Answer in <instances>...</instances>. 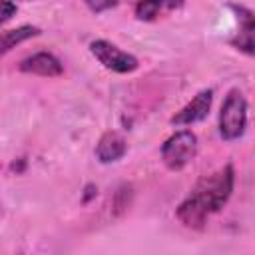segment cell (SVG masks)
I'll return each instance as SVG.
<instances>
[{"instance_id":"cell-1","label":"cell","mask_w":255,"mask_h":255,"mask_svg":"<svg viewBox=\"0 0 255 255\" xmlns=\"http://www.w3.org/2000/svg\"><path fill=\"white\" fill-rule=\"evenodd\" d=\"M233 167L225 165L211 175L201 177L189 197L177 207V219L185 227H201L205 219L219 211L233 191Z\"/></svg>"},{"instance_id":"cell-2","label":"cell","mask_w":255,"mask_h":255,"mask_svg":"<svg viewBox=\"0 0 255 255\" xmlns=\"http://www.w3.org/2000/svg\"><path fill=\"white\" fill-rule=\"evenodd\" d=\"M247 126V102L239 90H231L221 106L219 131L223 139H237Z\"/></svg>"},{"instance_id":"cell-3","label":"cell","mask_w":255,"mask_h":255,"mask_svg":"<svg viewBox=\"0 0 255 255\" xmlns=\"http://www.w3.org/2000/svg\"><path fill=\"white\" fill-rule=\"evenodd\" d=\"M195 149H197V139L191 131L183 129V131H177L173 133L161 147V159L163 163L169 167V169H181L185 167L193 155H195Z\"/></svg>"},{"instance_id":"cell-4","label":"cell","mask_w":255,"mask_h":255,"mask_svg":"<svg viewBox=\"0 0 255 255\" xmlns=\"http://www.w3.org/2000/svg\"><path fill=\"white\" fill-rule=\"evenodd\" d=\"M90 50L100 60V64H104L112 72L128 74V72H133L137 68V60L131 54L120 50L118 46H114V44H110L106 40H94L90 44Z\"/></svg>"},{"instance_id":"cell-5","label":"cell","mask_w":255,"mask_h":255,"mask_svg":"<svg viewBox=\"0 0 255 255\" xmlns=\"http://www.w3.org/2000/svg\"><path fill=\"white\" fill-rule=\"evenodd\" d=\"M211 100H213V92L211 90H201L185 108H181L171 118V124H175V126H187V124H193V122L203 120L209 114Z\"/></svg>"},{"instance_id":"cell-6","label":"cell","mask_w":255,"mask_h":255,"mask_svg":"<svg viewBox=\"0 0 255 255\" xmlns=\"http://www.w3.org/2000/svg\"><path fill=\"white\" fill-rule=\"evenodd\" d=\"M20 70L28 72V74H38V76L52 78V76H60L62 74V64H60V60L56 56H52L48 52H40V54H34L30 58L22 60Z\"/></svg>"},{"instance_id":"cell-7","label":"cell","mask_w":255,"mask_h":255,"mask_svg":"<svg viewBox=\"0 0 255 255\" xmlns=\"http://www.w3.org/2000/svg\"><path fill=\"white\" fill-rule=\"evenodd\" d=\"M126 153V139L118 131H106L96 147V155L102 163H112L118 161Z\"/></svg>"},{"instance_id":"cell-8","label":"cell","mask_w":255,"mask_h":255,"mask_svg":"<svg viewBox=\"0 0 255 255\" xmlns=\"http://www.w3.org/2000/svg\"><path fill=\"white\" fill-rule=\"evenodd\" d=\"M183 0H139L135 6V16L139 20H153L159 16L161 10L179 8Z\"/></svg>"},{"instance_id":"cell-9","label":"cell","mask_w":255,"mask_h":255,"mask_svg":"<svg viewBox=\"0 0 255 255\" xmlns=\"http://www.w3.org/2000/svg\"><path fill=\"white\" fill-rule=\"evenodd\" d=\"M40 30L34 28V26H20V28H14V30H6V32H0V56H4L6 52H10L16 44L36 36Z\"/></svg>"},{"instance_id":"cell-10","label":"cell","mask_w":255,"mask_h":255,"mask_svg":"<svg viewBox=\"0 0 255 255\" xmlns=\"http://www.w3.org/2000/svg\"><path fill=\"white\" fill-rule=\"evenodd\" d=\"M86 4H88V8L92 10V12H96V14H100V12H104V10H110V8H114L116 4H118V0H84Z\"/></svg>"},{"instance_id":"cell-11","label":"cell","mask_w":255,"mask_h":255,"mask_svg":"<svg viewBox=\"0 0 255 255\" xmlns=\"http://www.w3.org/2000/svg\"><path fill=\"white\" fill-rule=\"evenodd\" d=\"M16 12V4L12 0H0V24H4L6 20H10Z\"/></svg>"}]
</instances>
